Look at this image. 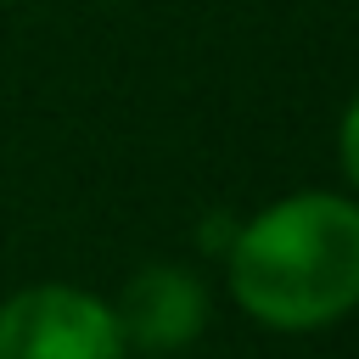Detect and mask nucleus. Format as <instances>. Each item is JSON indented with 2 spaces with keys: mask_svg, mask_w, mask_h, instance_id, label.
I'll return each instance as SVG.
<instances>
[{
  "mask_svg": "<svg viewBox=\"0 0 359 359\" xmlns=\"http://www.w3.org/2000/svg\"><path fill=\"white\" fill-rule=\"evenodd\" d=\"M0 359H129L107 297L39 280L0 303Z\"/></svg>",
  "mask_w": 359,
  "mask_h": 359,
  "instance_id": "obj_2",
  "label": "nucleus"
},
{
  "mask_svg": "<svg viewBox=\"0 0 359 359\" xmlns=\"http://www.w3.org/2000/svg\"><path fill=\"white\" fill-rule=\"evenodd\" d=\"M112 314H118V331H123L129 348H140V353H180V348H191L208 331L213 297H208L196 269L146 264V269H135L123 280Z\"/></svg>",
  "mask_w": 359,
  "mask_h": 359,
  "instance_id": "obj_3",
  "label": "nucleus"
},
{
  "mask_svg": "<svg viewBox=\"0 0 359 359\" xmlns=\"http://www.w3.org/2000/svg\"><path fill=\"white\" fill-rule=\"evenodd\" d=\"M236 309L264 331H325L359 309V196L292 191L224 241Z\"/></svg>",
  "mask_w": 359,
  "mask_h": 359,
  "instance_id": "obj_1",
  "label": "nucleus"
},
{
  "mask_svg": "<svg viewBox=\"0 0 359 359\" xmlns=\"http://www.w3.org/2000/svg\"><path fill=\"white\" fill-rule=\"evenodd\" d=\"M337 163H342L348 191L359 196V95L342 107V123H337Z\"/></svg>",
  "mask_w": 359,
  "mask_h": 359,
  "instance_id": "obj_4",
  "label": "nucleus"
}]
</instances>
